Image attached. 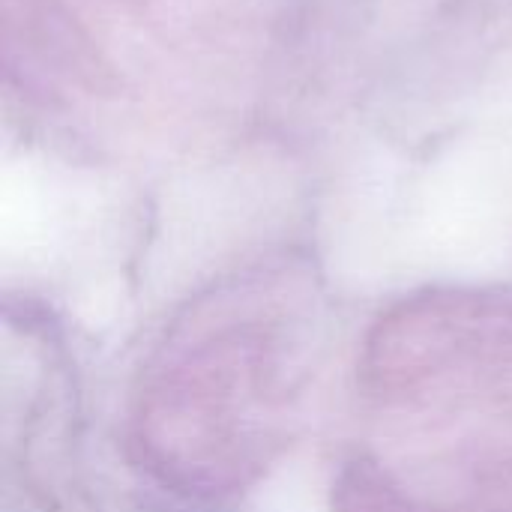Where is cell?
Returning <instances> with one entry per match:
<instances>
[]
</instances>
